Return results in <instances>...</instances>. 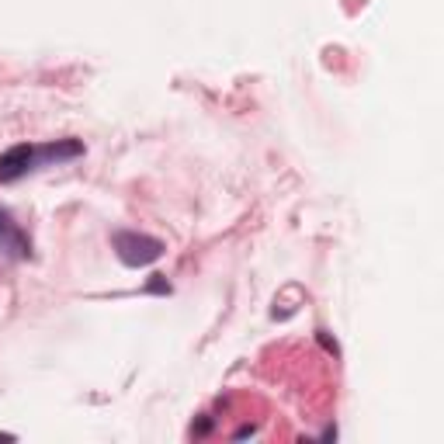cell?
I'll return each instance as SVG.
<instances>
[{"label":"cell","mask_w":444,"mask_h":444,"mask_svg":"<svg viewBox=\"0 0 444 444\" xmlns=\"http://www.w3.org/2000/svg\"><path fill=\"white\" fill-rule=\"evenodd\" d=\"M111 247H115V254H118V261H122L125 268H146V264L160 261L163 250H167L163 240L146 236V233H132V229L115 233V236H111Z\"/></svg>","instance_id":"1"},{"label":"cell","mask_w":444,"mask_h":444,"mask_svg":"<svg viewBox=\"0 0 444 444\" xmlns=\"http://www.w3.org/2000/svg\"><path fill=\"white\" fill-rule=\"evenodd\" d=\"M35 163H38V149H35V146H28V142L10 146L7 153H0V184H14V181H21Z\"/></svg>","instance_id":"2"},{"label":"cell","mask_w":444,"mask_h":444,"mask_svg":"<svg viewBox=\"0 0 444 444\" xmlns=\"http://www.w3.org/2000/svg\"><path fill=\"white\" fill-rule=\"evenodd\" d=\"M76 156H83L80 139H56V142L38 149V160H45V163H66V160H76Z\"/></svg>","instance_id":"3"},{"label":"cell","mask_w":444,"mask_h":444,"mask_svg":"<svg viewBox=\"0 0 444 444\" xmlns=\"http://www.w3.org/2000/svg\"><path fill=\"white\" fill-rule=\"evenodd\" d=\"M0 243H10L17 257H28V254H31V243L14 229V222H10V215H7L3 208H0Z\"/></svg>","instance_id":"4"},{"label":"cell","mask_w":444,"mask_h":444,"mask_svg":"<svg viewBox=\"0 0 444 444\" xmlns=\"http://www.w3.org/2000/svg\"><path fill=\"white\" fill-rule=\"evenodd\" d=\"M146 292H153V295H170V281H167L163 274H153L149 285H146Z\"/></svg>","instance_id":"5"},{"label":"cell","mask_w":444,"mask_h":444,"mask_svg":"<svg viewBox=\"0 0 444 444\" xmlns=\"http://www.w3.org/2000/svg\"><path fill=\"white\" fill-rule=\"evenodd\" d=\"M208 431H212V420H208V417H202V420L191 427V434H195V438H205Z\"/></svg>","instance_id":"6"},{"label":"cell","mask_w":444,"mask_h":444,"mask_svg":"<svg viewBox=\"0 0 444 444\" xmlns=\"http://www.w3.org/2000/svg\"><path fill=\"white\" fill-rule=\"evenodd\" d=\"M316 340H320V344H323V347H327L330 354H340V347H337V344H334V340L327 337V330H320V334H316Z\"/></svg>","instance_id":"7"},{"label":"cell","mask_w":444,"mask_h":444,"mask_svg":"<svg viewBox=\"0 0 444 444\" xmlns=\"http://www.w3.org/2000/svg\"><path fill=\"white\" fill-rule=\"evenodd\" d=\"M254 434H257V427H254V424H243L233 438H236V441H243V438H254Z\"/></svg>","instance_id":"8"},{"label":"cell","mask_w":444,"mask_h":444,"mask_svg":"<svg viewBox=\"0 0 444 444\" xmlns=\"http://www.w3.org/2000/svg\"><path fill=\"white\" fill-rule=\"evenodd\" d=\"M0 441H17V434H7V431H0Z\"/></svg>","instance_id":"9"}]
</instances>
